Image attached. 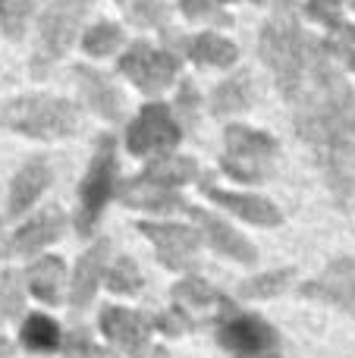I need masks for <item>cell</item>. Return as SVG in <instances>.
<instances>
[{"label": "cell", "instance_id": "cell-15", "mask_svg": "<svg viewBox=\"0 0 355 358\" xmlns=\"http://www.w3.org/2000/svg\"><path fill=\"white\" fill-rule=\"evenodd\" d=\"M189 210H192V217H198L205 239L211 242L220 255L236 258V261H245V264H249V261H255V248H252L249 242H245L242 236L230 227V223H224L220 217H214V214H205V210H198V208H189Z\"/></svg>", "mask_w": 355, "mask_h": 358}, {"label": "cell", "instance_id": "cell-21", "mask_svg": "<svg viewBox=\"0 0 355 358\" xmlns=\"http://www.w3.org/2000/svg\"><path fill=\"white\" fill-rule=\"evenodd\" d=\"M192 176H195V161L192 157H161V161L151 164V167L145 170L138 179L148 182V185H157V189L176 192L180 185H186Z\"/></svg>", "mask_w": 355, "mask_h": 358}, {"label": "cell", "instance_id": "cell-38", "mask_svg": "<svg viewBox=\"0 0 355 358\" xmlns=\"http://www.w3.org/2000/svg\"><path fill=\"white\" fill-rule=\"evenodd\" d=\"M255 3H264V0H255Z\"/></svg>", "mask_w": 355, "mask_h": 358}, {"label": "cell", "instance_id": "cell-12", "mask_svg": "<svg viewBox=\"0 0 355 358\" xmlns=\"http://www.w3.org/2000/svg\"><path fill=\"white\" fill-rule=\"evenodd\" d=\"M101 330L107 334V340L113 346H119L123 352H129L132 358H138L148 346V317L138 315L129 308H104L101 311Z\"/></svg>", "mask_w": 355, "mask_h": 358}, {"label": "cell", "instance_id": "cell-29", "mask_svg": "<svg viewBox=\"0 0 355 358\" xmlns=\"http://www.w3.org/2000/svg\"><path fill=\"white\" fill-rule=\"evenodd\" d=\"M107 286H110L113 292H138L142 289V273H138L136 261L119 258L117 264L107 271Z\"/></svg>", "mask_w": 355, "mask_h": 358}, {"label": "cell", "instance_id": "cell-24", "mask_svg": "<svg viewBox=\"0 0 355 358\" xmlns=\"http://www.w3.org/2000/svg\"><path fill=\"white\" fill-rule=\"evenodd\" d=\"M22 343L31 352H54L57 343H60V330L50 317L44 315H31L29 321L22 324Z\"/></svg>", "mask_w": 355, "mask_h": 358}, {"label": "cell", "instance_id": "cell-36", "mask_svg": "<svg viewBox=\"0 0 355 358\" xmlns=\"http://www.w3.org/2000/svg\"><path fill=\"white\" fill-rule=\"evenodd\" d=\"M192 107H195V88L192 82H182V94H180V117L192 120Z\"/></svg>", "mask_w": 355, "mask_h": 358}, {"label": "cell", "instance_id": "cell-31", "mask_svg": "<svg viewBox=\"0 0 355 358\" xmlns=\"http://www.w3.org/2000/svg\"><path fill=\"white\" fill-rule=\"evenodd\" d=\"M182 13H186L189 19H198V22H214V25L230 22V16H226L214 0H182Z\"/></svg>", "mask_w": 355, "mask_h": 358}, {"label": "cell", "instance_id": "cell-19", "mask_svg": "<svg viewBox=\"0 0 355 358\" xmlns=\"http://www.w3.org/2000/svg\"><path fill=\"white\" fill-rule=\"evenodd\" d=\"M252 94H255L252 92V76L245 73V69H239L236 76H230L226 82L217 85L211 107H214L217 117H233V113L245 110V107L252 104Z\"/></svg>", "mask_w": 355, "mask_h": 358}, {"label": "cell", "instance_id": "cell-23", "mask_svg": "<svg viewBox=\"0 0 355 358\" xmlns=\"http://www.w3.org/2000/svg\"><path fill=\"white\" fill-rule=\"evenodd\" d=\"M189 54L201 66H230L239 57V50H236V44H230L220 35H198L189 44Z\"/></svg>", "mask_w": 355, "mask_h": 358}, {"label": "cell", "instance_id": "cell-11", "mask_svg": "<svg viewBox=\"0 0 355 358\" xmlns=\"http://www.w3.org/2000/svg\"><path fill=\"white\" fill-rule=\"evenodd\" d=\"M302 296L321 299V302H331L337 308L355 315V258H340L321 273L318 280L302 289Z\"/></svg>", "mask_w": 355, "mask_h": 358}, {"label": "cell", "instance_id": "cell-7", "mask_svg": "<svg viewBox=\"0 0 355 358\" xmlns=\"http://www.w3.org/2000/svg\"><path fill=\"white\" fill-rule=\"evenodd\" d=\"M217 340L233 358H280L277 330L255 315H226L217 327Z\"/></svg>", "mask_w": 355, "mask_h": 358}, {"label": "cell", "instance_id": "cell-8", "mask_svg": "<svg viewBox=\"0 0 355 358\" xmlns=\"http://www.w3.org/2000/svg\"><path fill=\"white\" fill-rule=\"evenodd\" d=\"M176 142H180V126H176L173 113L164 104H148L132 120L129 132H126V145H129V151L138 157L167 155Z\"/></svg>", "mask_w": 355, "mask_h": 358}, {"label": "cell", "instance_id": "cell-22", "mask_svg": "<svg viewBox=\"0 0 355 358\" xmlns=\"http://www.w3.org/2000/svg\"><path fill=\"white\" fill-rule=\"evenodd\" d=\"M123 204L129 208H142V210H173L180 208V195L170 189H157V185H148L142 179H132V182L123 185Z\"/></svg>", "mask_w": 355, "mask_h": 358}, {"label": "cell", "instance_id": "cell-32", "mask_svg": "<svg viewBox=\"0 0 355 358\" xmlns=\"http://www.w3.org/2000/svg\"><path fill=\"white\" fill-rule=\"evenodd\" d=\"M0 311L6 317H16L22 311V289H19L16 273H3V283H0Z\"/></svg>", "mask_w": 355, "mask_h": 358}, {"label": "cell", "instance_id": "cell-20", "mask_svg": "<svg viewBox=\"0 0 355 358\" xmlns=\"http://www.w3.org/2000/svg\"><path fill=\"white\" fill-rule=\"evenodd\" d=\"M63 280H66V271H63L60 258H41V261H35V264L29 267V289L48 305L60 302Z\"/></svg>", "mask_w": 355, "mask_h": 358}, {"label": "cell", "instance_id": "cell-13", "mask_svg": "<svg viewBox=\"0 0 355 358\" xmlns=\"http://www.w3.org/2000/svg\"><path fill=\"white\" fill-rule=\"evenodd\" d=\"M63 223H66V217H63L60 208L41 210V214L31 217L25 227L16 229V236H13L10 245H6V255H31V252H38V248H44L48 242H54L57 236L63 233Z\"/></svg>", "mask_w": 355, "mask_h": 358}, {"label": "cell", "instance_id": "cell-37", "mask_svg": "<svg viewBox=\"0 0 355 358\" xmlns=\"http://www.w3.org/2000/svg\"><path fill=\"white\" fill-rule=\"evenodd\" d=\"M6 355H10V343L0 340V358H6Z\"/></svg>", "mask_w": 355, "mask_h": 358}, {"label": "cell", "instance_id": "cell-5", "mask_svg": "<svg viewBox=\"0 0 355 358\" xmlns=\"http://www.w3.org/2000/svg\"><path fill=\"white\" fill-rule=\"evenodd\" d=\"M113 179H117V155H113V138L104 136L98 142V148H94L88 173L79 185V210H75V229H79V236L94 233L101 210H104V204L113 195Z\"/></svg>", "mask_w": 355, "mask_h": 358}, {"label": "cell", "instance_id": "cell-10", "mask_svg": "<svg viewBox=\"0 0 355 358\" xmlns=\"http://www.w3.org/2000/svg\"><path fill=\"white\" fill-rule=\"evenodd\" d=\"M138 229L154 242L157 258L167 267H173V271L192 267L195 252H198V245H201V236L195 233V229L176 227V223H142Z\"/></svg>", "mask_w": 355, "mask_h": 358}, {"label": "cell", "instance_id": "cell-3", "mask_svg": "<svg viewBox=\"0 0 355 358\" xmlns=\"http://www.w3.org/2000/svg\"><path fill=\"white\" fill-rule=\"evenodd\" d=\"M3 123L10 129L35 136V138H60L75 132L79 110H75L73 101L29 94V98H16L13 104L3 107Z\"/></svg>", "mask_w": 355, "mask_h": 358}, {"label": "cell", "instance_id": "cell-28", "mask_svg": "<svg viewBox=\"0 0 355 358\" xmlns=\"http://www.w3.org/2000/svg\"><path fill=\"white\" fill-rule=\"evenodd\" d=\"M31 6H35V0H0V29L6 38L22 35Z\"/></svg>", "mask_w": 355, "mask_h": 358}, {"label": "cell", "instance_id": "cell-33", "mask_svg": "<svg viewBox=\"0 0 355 358\" xmlns=\"http://www.w3.org/2000/svg\"><path fill=\"white\" fill-rule=\"evenodd\" d=\"M164 16H167V10H164V3H157V0H138L129 10V19L136 25H157Z\"/></svg>", "mask_w": 355, "mask_h": 358}, {"label": "cell", "instance_id": "cell-4", "mask_svg": "<svg viewBox=\"0 0 355 358\" xmlns=\"http://www.w3.org/2000/svg\"><path fill=\"white\" fill-rule=\"evenodd\" d=\"M88 6H92V0H50V6L41 16V29H38V50L31 60L35 76H44L50 63L60 60L69 50Z\"/></svg>", "mask_w": 355, "mask_h": 358}, {"label": "cell", "instance_id": "cell-26", "mask_svg": "<svg viewBox=\"0 0 355 358\" xmlns=\"http://www.w3.org/2000/svg\"><path fill=\"white\" fill-rule=\"evenodd\" d=\"M289 277H293V271L258 273V277L245 280V283L239 286V296H245V299H270V296H277V292L289 283Z\"/></svg>", "mask_w": 355, "mask_h": 358}, {"label": "cell", "instance_id": "cell-30", "mask_svg": "<svg viewBox=\"0 0 355 358\" xmlns=\"http://www.w3.org/2000/svg\"><path fill=\"white\" fill-rule=\"evenodd\" d=\"M324 50L327 54H333V57H340L346 66L355 69V29L340 25V29L333 31V38H327L324 41Z\"/></svg>", "mask_w": 355, "mask_h": 358}, {"label": "cell", "instance_id": "cell-2", "mask_svg": "<svg viewBox=\"0 0 355 358\" xmlns=\"http://www.w3.org/2000/svg\"><path fill=\"white\" fill-rule=\"evenodd\" d=\"M305 41L308 35H302L299 19H296V0H280L277 13L261 29V57L274 69V79L287 101H293L299 88L302 66H305Z\"/></svg>", "mask_w": 355, "mask_h": 358}, {"label": "cell", "instance_id": "cell-18", "mask_svg": "<svg viewBox=\"0 0 355 358\" xmlns=\"http://www.w3.org/2000/svg\"><path fill=\"white\" fill-rule=\"evenodd\" d=\"M107 252H110V245H107V242H98V245L88 248V252L79 258L75 277H73V305L75 308H85V305L92 302L94 289H98V280H101V273H104Z\"/></svg>", "mask_w": 355, "mask_h": 358}, {"label": "cell", "instance_id": "cell-17", "mask_svg": "<svg viewBox=\"0 0 355 358\" xmlns=\"http://www.w3.org/2000/svg\"><path fill=\"white\" fill-rule=\"evenodd\" d=\"M75 82H79L82 94L88 98V104H92L104 120L117 123V120L123 117V107H119L117 88H113L101 73H94L92 66H75Z\"/></svg>", "mask_w": 355, "mask_h": 358}, {"label": "cell", "instance_id": "cell-9", "mask_svg": "<svg viewBox=\"0 0 355 358\" xmlns=\"http://www.w3.org/2000/svg\"><path fill=\"white\" fill-rule=\"evenodd\" d=\"M119 69L145 94H161L176 76V57L167 50H154L148 41H132L129 54L119 60Z\"/></svg>", "mask_w": 355, "mask_h": 358}, {"label": "cell", "instance_id": "cell-14", "mask_svg": "<svg viewBox=\"0 0 355 358\" xmlns=\"http://www.w3.org/2000/svg\"><path fill=\"white\" fill-rule=\"evenodd\" d=\"M48 182H50L48 161H44V157H35V161H29L16 176H13L10 201H6V214H10V217L25 214V210H29V204L35 201L38 195H41Z\"/></svg>", "mask_w": 355, "mask_h": 358}, {"label": "cell", "instance_id": "cell-16", "mask_svg": "<svg viewBox=\"0 0 355 358\" xmlns=\"http://www.w3.org/2000/svg\"><path fill=\"white\" fill-rule=\"evenodd\" d=\"M205 189H208V195H211L214 201L224 204V208L233 210V214H239L242 220L258 223V227H274V223H280V210H277L274 204L268 201V198H261V195H233V192H220V189H214L208 179H205Z\"/></svg>", "mask_w": 355, "mask_h": 358}, {"label": "cell", "instance_id": "cell-25", "mask_svg": "<svg viewBox=\"0 0 355 358\" xmlns=\"http://www.w3.org/2000/svg\"><path fill=\"white\" fill-rule=\"evenodd\" d=\"M173 299L180 305H189V308H205V305H214V302H224V299L217 296V289H211V286L205 283V280H182V283L173 286Z\"/></svg>", "mask_w": 355, "mask_h": 358}, {"label": "cell", "instance_id": "cell-1", "mask_svg": "<svg viewBox=\"0 0 355 358\" xmlns=\"http://www.w3.org/2000/svg\"><path fill=\"white\" fill-rule=\"evenodd\" d=\"M296 132L312 145L324 179L337 198L355 189V92L333 69L324 41H305V66L296 88Z\"/></svg>", "mask_w": 355, "mask_h": 358}, {"label": "cell", "instance_id": "cell-35", "mask_svg": "<svg viewBox=\"0 0 355 358\" xmlns=\"http://www.w3.org/2000/svg\"><path fill=\"white\" fill-rule=\"evenodd\" d=\"M66 355L69 358H82V355H94L92 349V340L85 336V330H73L66 340Z\"/></svg>", "mask_w": 355, "mask_h": 358}, {"label": "cell", "instance_id": "cell-27", "mask_svg": "<svg viewBox=\"0 0 355 358\" xmlns=\"http://www.w3.org/2000/svg\"><path fill=\"white\" fill-rule=\"evenodd\" d=\"M82 44H85L88 54L107 57V54H113V50L123 44V31H119L113 22H98L94 29L85 31V41H82Z\"/></svg>", "mask_w": 355, "mask_h": 358}, {"label": "cell", "instance_id": "cell-34", "mask_svg": "<svg viewBox=\"0 0 355 358\" xmlns=\"http://www.w3.org/2000/svg\"><path fill=\"white\" fill-rule=\"evenodd\" d=\"M308 16L331 29H340V0H308Z\"/></svg>", "mask_w": 355, "mask_h": 358}, {"label": "cell", "instance_id": "cell-6", "mask_svg": "<svg viewBox=\"0 0 355 358\" xmlns=\"http://www.w3.org/2000/svg\"><path fill=\"white\" fill-rule=\"evenodd\" d=\"M274 151H277V145L270 136L249 129V126H230L226 129L224 170L230 176L242 179V182H261L270 173Z\"/></svg>", "mask_w": 355, "mask_h": 358}, {"label": "cell", "instance_id": "cell-39", "mask_svg": "<svg viewBox=\"0 0 355 358\" xmlns=\"http://www.w3.org/2000/svg\"><path fill=\"white\" fill-rule=\"evenodd\" d=\"M352 6H355V0H352Z\"/></svg>", "mask_w": 355, "mask_h": 358}]
</instances>
